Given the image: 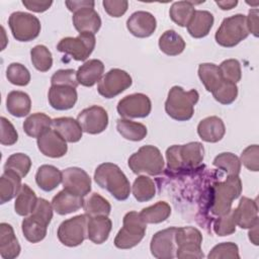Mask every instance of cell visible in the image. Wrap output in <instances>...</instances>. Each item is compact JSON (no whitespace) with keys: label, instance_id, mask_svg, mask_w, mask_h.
Here are the masks:
<instances>
[{"label":"cell","instance_id":"1","mask_svg":"<svg viewBox=\"0 0 259 259\" xmlns=\"http://www.w3.org/2000/svg\"><path fill=\"white\" fill-rule=\"evenodd\" d=\"M94 180L115 199L125 200L130 196L131 184L125 174L113 163H102L95 169Z\"/></svg>","mask_w":259,"mask_h":259},{"label":"cell","instance_id":"2","mask_svg":"<svg viewBox=\"0 0 259 259\" xmlns=\"http://www.w3.org/2000/svg\"><path fill=\"white\" fill-rule=\"evenodd\" d=\"M53 205L39 197L30 215L23 219L21 230L24 238L30 243H38L47 236L48 226L53 219Z\"/></svg>","mask_w":259,"mask_h":259},{"label":"cell","instance_id":"3","mask_svg":"<svg viewBox=\"0 0 259 259\" xmlns=\"http://www.w3.org/2000/svg\"><path fill=\"white\" fill-rule=\"evenodd\" d=\"M204 148L199 142L173 145L166 150L167 168L172 171L195 168L203 161Z\"/></svg>","mask_w":259,"mask_h":259},{"label":"cell","instance_id":"4","mask_svg":"<svg viewBox=\"0 0 259 259\" xmlns=\"http://www.w3.org/2000/svg\"><path fill=\"white\" fill-rule=\"evenodd\" d=\"M198 99L199 94L195 89L185 91L180 86H173L168 92L165 111L175 120H189L194 113V105Z\"/></svg>","mask_w":259,"mask_h":259},{"label":"cell","instance_id":"5","mask_svg":"<svg viewBox=\"0 0 259 259\" xmlns=\"http://www.w3.org/2000/svg\"><path fill=\"white\" fill-rule=\"evenodd\" d=\"M242 193V181L239 175H228L223 182H217L212 187L210 210L214 215H223L230 211L232 203Z\"/></svg>","mask_w":259,"mask_h":259},{"label":"cell","instance_id":"6","mask_svg":"<svg viewBox=\"0 0 259 259\" xmlns=\"http://www.w3.org/2000/svg\"><path fill=\"white\" fill-rule=\"evenodd\" d=\"M130 169L135 174L146 173L156 176L164 170V159L160 150L152 145L141 147L138 152L134 153L127 161Z\"/></svg>","mask_w":259,"mask_h":259},{"label":"cell","instance_id":"7","mask_svg":"<svg viewBox=\"0 0 259 259\" xmlns=\"http://www.w3.org/2000/svg\"><path fill=\"white\" fill-rule=\"evenodd\" d=\"M249 35V30L244 14H235L226 17L218 28L215 41L225 48H233Z\"/></svg>","mask_w":259,"mask_h":259},{"label":"cell","instance_id":"8","mask_svg":"<svg viewBox=\"0 0 259 259\" xmlns=\"http://www.w3.org/2000/svg\"><path fill=\"white\" fill-rule=\"evenodd\" d=\"M147 224L137 211H128L123 217V226L114 239L118 249H131L137 246L145 237Z\"/></svg>","mask_w":259,"mask_h":259},{"label":"cell","instance_id":"9","mask_svg":"<svg viewBox=\"0 0 259 259\" xmlns=\"http://www.w3.org/2000/svg\"><path fill=\"white\" fill-rule=\"evenodd\" d=\"M175 243L177 245L176 257L180 259L203 258L201 250L202 235L199 230L193 227L176 228Z\"/></svg>","mask_w":259,"mask_h":259},{"label":"cell","instance_id":"10","mask_svg":"<svg viewBox=\"0 0 259 259\" xmlns=\"http://www.w3.org/2000/svg\"><path fill=\"white\" fill-rule=\"evenodd\" d=\"M8 24L13 37L18 41H30L40 32V21L30 13L16 11L10 14Z\"/></svg>","mask_w":259,"mask_h":259},{"label":"cell","instance_id":"11","mask_svg":"<svg viewBox=\"0 0 259 259\" xmlns=\"http://www.w3.org/2000/svg\"><path fill=\"white\" fill-rule=\"evenodd\" d=\"M88 215L79 214L61 223L58 229L59 241L67 247H76L87 238Z\"/></svg>","mask_w":259,"mask_h":259},{"label":"cell","instance_id":"12","mask_svg":"<svg viewBox=\"0 0 259 259\" xmlns=\"http://www.w3.org/2000/svg\"><path fill=\"white\" fill-rule=\"evenodd\" d=\"M96 45L95 35L82 32L75 37H64L57 46L59 52L70 55L76 61H85L93 52Z\"/></svg>","mask_w":259,"mask_h":259},{"label":"cell","instance_id":"13","mask_svg":"<svg viewBox=\"0 0 259 259\" xmlns=\"http://www.w3.org/2000/svg\"><path fill=\"white\" fill-rule=\"evenodd\" d=\"M133 83L131 75L121 69H111L98 82L97 91L105 98H113L131 87Z\"/></svg>","mask_w":259,"mask_h":259},{"label":"cell","instance_id":"14","mask_svg":"<svg viewBox=\"0 0 259 259\" xmlns=\"http://www.w3.org/2000/svg\"><path fill=\"white\" fill-rule=\"evenodd\" d=\"M116 109L122 118H143L150 114L152 103L146 94L134 93L120 99Z\"/></svg>","mask_w":259,"mask_h":259},{"label":"cell","instance_id":"15","mask_svg":"<svg viewBox=\"0 0 259 259\" xmlns=\"http://www.w3.org/2000/svg\"><path fill=\"white\" fill-rule=\"evenodd\" d=\"M83 132L97 135L105 131L108 125V114L106 110L98 105H92L83 109L77 116Z\"/></svg>","mask_w":259,"mask_h":259},{"label":"cell","instance_id":"16","mask_svg":"<svg viewBox=\"0 0 259 259\" xmlns=\"http://www.w3.org/2000/svg\"><path fill=\"white\" fill-rule=\"evenodd\" d=\"M175 227H170L157 232L151 240L150 250L157 259H172L176 255Z\"/></svg>","mask_w":259,"mask_h":259},{"label":"cell","instance_id":"17","mask_svg":"<svg viewBox=\"0 0 259 259\" xmlns=\"http://www.w3.org/2000/svg\"><path fill=\"white\" fill-rule=\"evenodd\" d=\"M64 189L79 195L86 196L91 190V178L88 173L78 167H70L62 171Z\"/></svg>","mask_w":259,"mask_h":259},{"label":"cell","instance_id":"18","mask_svg":"<svg viewBox=\"0 0 259 259\" xmlns=\"http://www.w3.org/2000/svg\"><path fill=\"white\" fill-rule=\"evenodd\" d=\"M157 27L155 16L148 11H136L126 20L128 31L140 38L151 36Z\"/></svg>","mask_w":259,"mask_h":259},{"label":"cell","instance_id":"19","mask_svg":"<svg viewBox=\"0 0 259 259\" xmlns=\"http://www.w3.org/2000/svg\"><path fill=\"white\" fill-rule=\"evenodd\" d=\"M37 147L42 155L50 158H61L68 151L67 142L54 128L48 130L37 138Z\"/></svg>","mask_w":259,"mask_h":259},{"label":"cell","instance_id":"20","mask_svg":"<svg viewBox=\"0 0 259 259\" xmlns=\"http://www.w3.org/2000/svg\"><path fill=\"white\" fill-rule=\"evenodd\" d=\"M48 99L50 105L57 110H68L74 107L78 94L76 88L68 85H52L49 89Z\"/></svg>","mask_w":259,"mask_h":259},{"label":"cell","instance_id":"21","mask_svg":"<svg viewBox=\"0 0 259 259\" xmlns=\"http://www.w3.org/2000/svg\"><path fill=\"white\" fill-rule=\"evenodd\" d=\"M73 24L79 33L90 32L95 34L101 26V18L93 7H84L74 12Z\"/></svg>","mask_w":259,"mask_h":259},{"label":"cell","instance_id":"22","mask_svg":"<svg viewBox=\"0 0 259 259\" xmlns=\"http://www.w3.org/2000/svg\"><path fill=\"white\" fill-rule=\"evenodd\" d=\"M237 226L241 229H251L258 224V205L256 200L243 196L235 208Z\"/></svg>","mask_w":259,"mask_h":259},{"label":"cell","instance_id":"23","mask_svg":"<svg viewBox=\"0 0 259 259\" xmlns=\"http://www.w3.org/2000/svg\"><path fill=\"white\" fill-rule=\"evenodd\" d=\"M226 133V126L222 118L212 115L203 118L197 125V134L200 139L207 143L221 141Z\"/></svg>","mask_w":259,"mask_h":259},{"label":"cell","instance_id":"24","mask_svg":"<svg viewBox=\"0 0 259 259\" xmlns=\"http://www.w3.org/2000/svg\"><path fill=\"white\" fill-rule=\"evenodd\" d=\"M84 198L76 195L66 189L59 191L52 199V205L54 210L61 215H65L74 211H77L83 207Z\"/></svg>","mask_w":259,"mask_h":259},{"label":"cell","instance_id":"25","mask_svg":"<svg viewBox=\"0 0 259 259\" xmlns=\"http://www.w3.org/2000/svg\"><path fill=\"white\" fill-rule=\"evenodd\" d=\"M111 228L112 223L107 215L89 217L87 223V238L95 244H102L108 239Z\"/></svg>","mask_w":259,"mask_h":259},{"label":"cell","instance_id":"26","mask_svg":"<svg viewBox=\"0 0 259 259\" xmlns=\"http://www.w3.org/2000/svg\"><path fill=\"white\" fill-rule=\"evenodd\" d=\"M20 245L11 225L0 224V255L3 259H14L20 254Z\"/></svg>","mask_w":259,"mask_h":259},{"label":"cell","instance_id":"27","mask_svg":"<svg viewBox=\"0 0 259 259\" xmlns=\"http://www.w3.org/2000/svg\"><path fill=\"white\" fill-rule=\"evenodd\" d=\"M104 65L100 60L92 59L81 65L76 71L78 83L85 87H92L101 80Z\"/></svg>","mask_w":259,"mask_h":259},{"label":"cell","instance_id":"28","mask_svg":"<svg viewBox=\"0 0 259 259\" xmlns=\"http://www.w3.org/2000/svg\"><path fill=\"white\" fill-rule=\"evenodd\" d=\"M52 127L69 143H77L81 140L83 130L78 120L73 117H58L53 119Z\"/></svg>","mask_w":259,"mask_h":259},{"label":"cell","instance_id":"29","mask_svg":"<svg viewBox=\"0 0 259 259\" xmlns=\"http://www.w3.org/2000/svg\"><path fill=\"white\" fill-rule=\"evenodd\" d=\"M213 21V15L209 11L195 10L191 20L187 24V31L194 38L204 37L209 33Z\"/></svg>","mask_w":259,"mask_h":259},{"label":"cell","instance_id":"30","mask_svg":"<svg viewBox=\"0 0 259 259\" xmlns=\"http://www.w3.org/2000/svg\"><path fill=\"white\" fill-rule=\"evenodd\" d=\"M21 186V177L17 173L4 170L0 178V203L3 204L17 196Z\"/></svg>","mask_w":259,"mask_h":259},{"label":"cell","instance_id":"31","mask_svg":"<svg viewBox=\"0 0 259 259\" xmlns=\"http://www.w3.org/2000/svg\"><path fill=\"white\" fill-rule=\"evenodd\" d=\"M62 172L53 165H41L35 174V182L44 191H52L62 182Z\"/></svg>","mask_w":259,"mask_h":259},{"label":"cell","instance_id":"32","mask_svg":"<svg viewBox=\"0 0 259 259\" xmlns=\"http://www.w3.org/2000/svg\"><path fill=\"white\" fill-rule=\"evenodd\" d=\"M6 108L8 112L15 117L27 115L31 108V100L27 93L23 91H11L6 98Z\"/></svg>","mask_w":259,"mask_h":259},{"label":"cell","instance_id":"33","mask_svg":"<svg viewBox=\"0 0 259 259\" xmlns=\"http://www.w3.org/2000/svg\"><path fill=\"white\" fill-rule=\"evenodd\" d=\"M53 119L42 112H35L30 114L23 121L24 133L31 138H38L45 132L51 128Z\"/></svg>","mask_w":259,"mask_h":259},{"label":"cell","instance_id":"34","mask_svg":"<svg viewBox=\"0 0 259 259\" xmlns=\"http://www.w3.org/2000/svg\"><path fill=\"white\" fill-rule=\"evenodd\" d=\"M198 77L208 92H213L223 82L219 66L212 63H202L198 66Z\"/></svg>","mask_w":259,"mask_h":259},{"label":"cell","instance_id":"35","mask_svg":"<svg viewBox=\"0 0 259 259\" xmlns=\"http://www.w3.org/2000/svg\"><path fill=\"white\" fill-rule=\"evenodd\" d=\"M159 48L168 56H178L184 51L185 41L175 30L169 29L159 37Z\"/></svg>","mask_w":259,"mask_h":259},{"label":"cell","instance_id":"36","mask_svg":"<svg viewBox=\"0 0 259 259\" xmlns=\"http://www.w3.org/2000/svg\"><path fill=\"white\" fill-rule=\"evenodd\" d=\"M116 130L122 138L128 141L139 142L147 136V127L141 122H136L127 118H119L116 120Z\"/></svg>","mask_w":259,"mask_h":259},{"label":"cell","instance_id":"37","mask_svg":"<svg viewBox=\"0 0 259 259\" xmlns=\"http://www.w3.org/2000/svg\"><path fill=\"white\" fill-rule=\"evenodd\" d=\"M37 199L34 191L27 184H23L14 202L15 212L22 217L30 214L37 203Z\"/></svg>","mask_w":259,"mask_h":259},{"label":"cell","instance_id":"38","mask_svg":"<svg viewBox=\"0 0 259 259\" xmlns=\"http://www.w3.org/2000/svg\"><path fill=\"white\" fill-rule=\"evenodd\" d=\"M140 217L146 224H159L166 221L171 214V206L166 201H158L141 210Z\"/></svg>","mask_w":259,"mask_h":259},{"label":"cell","instance_id":"39","mask_svg":"<svg viewBox=\"0 0 259 259\" xmlns=\"http://www.w3.org/2000/svg\"><path fill=\"white\" fill-rule=\"evenodd\" d=\"M194 12V5L191 1H177L171 5L169 15L172 21L183 27L187 26Z\"/></svg>","mask_w":259,"mask_h":259},{"label":"cell","instance_id":"40","mask_svg":"<svg viewBox=\"0 0 259 259\" xmlns=\"http://www.w3.org/2000/svg\"><path fill=\"white\" fill-rule=\"evenodd\" d=\"M83 209L88 217L108 215L111 210V205L108 200L99 193L93 192L84 199Z\"/></svg>","mask_w":259,"mask_h":259},{"label":"cell","instance_id":"41","mask_svg":"<svg viewBox=\"0 0 259 259\" xmlns=\"http://www.w3.org/2000/svg\"><path fill=\"white\" fill-rule=\"evenodd\" d=\"M133 194L139 202H145L151 200L156 193V187L154 181L146 175L138 176L132 187Z\"/></svg>","mask_w":259,"mask_h":259},{"label":"cell","instance_id":"42","mask_svg":"<svg viewBox=\"0 0 259 259\" xmlns=\"http://www.w3.org/2000/svg\"><path fill=\"white\" fill-rule=\"evenodd\" d=\"M30 58L33 67L40 72H47L52 68L53 57L50 50L42 45L33 47L30 51Z\"/></svg>","mask_w":259,"mask_h":259},{"label":"cell","instance_id":"43","mask_svg":"<svg viewBox=\"0 0 259 259\" xmlns=\"http://www.w3.org/2000/svg\"><path fill=\"white\" fill-rule=\"evenodd\" d=\"M212 164L225 171L228 175H239L241 171V162L240 159L233 153L225 152L219 154L214 159Z\"/></svg>","mask_w":259,"mask_h":259},{"label":"cell","instance_id":"44","mask_svg":"<svg viewBox=\"0 0 259 259\" xmlns=\"http://www.w3.org/2000/svg\"><path fill=\"white\" fill-rule=\"evenodd\" d=\"M31 167L30 158L23 153H15L9 156L5 162L4 170H12L21 178L25 177Z\"/></svg>","mask_w":259,"mask_h":259},{"label":"cell","instance_id":"45","mask_svg":"<svg viewBox=\"0 0 259 259\" xmlns=\"http://www.w3.org/2000/svg\"><path fill=\"white\" fill-rule=\"evenodd\" d=\"M235 208H231L227 213L220 215L213 223V232L220 236H230L236 232Z\"/></svg>","mask_w":259,"mask_h":259},{"label":"cell","instance_id":"46","mask_svg":"<svg viewBox=\"0 0 259 259\" xmlns=\"http://www.w3.org/2000/svg\"><path fill=\"white\" fill-rule=\"evenodd\" d=\"M6 78L16 86H26L30 82V73L20 63H12L6 69Z\"/></svg>","mask_w":259,"mask_h":259},{"label":"cell","instance_id":"47","mask_svg":"<svg viewBox=\"0 0 259 259\" xmlns=\"http://www.w3.org/2000/svg\"><path fill=\"white\" fill-rule=\"evenodd\" d=\"M211 93L218 102L228 105L236 100L238 96V87L236 83L224 79L221 85Z\"/></svg>","mask_w":259,"mask_h":259},{"label":"cell","instance_id":"48","mask_svg":"<svg viewBox=\"0 0 259 259\" xmlns=\"http://www.w3.org/2000/svg\"><path fill=\"white\" fill-rule=\"evenodd\" d=\"M209 259H239V248L237 244L225 242L215 245L207 255Z\"/></svg>","mask_w":259,"mask_h":259},{"label":"cell","instance_id":"49","mask_svg":"<svg viewBox=\"0 0 259 259\" xmlns=\"http://www.w3.org/2000/svg\"><path fill=\"white\" fill-rule=\"evenodd\" d=\"M222 76L225 80L233 83H238L242 78V71L240 62L236 59H228L221 63L219 66Z\"/></svg>","mask_w":259,"mask_h":259},{"label":"cell","instance_id":"50","mask_svg":"<svg viewBox=\"0 0 259 259\" xmlns=\"http://www.w3.org/2000/svg\"><path fill=\"white\" fill-rule=\"evenodd\" d=\"M240 162L250 171L259 170V147L258 145L248 146L241 154Z\"/></svg>","mask_w":259,"mask_h":259},{"label":"cell","instance_id":"51","mask_svg":"<svg viewBox=\"0 0 259 259\" xmlns=\"http://www.w3.org/2000/svg\"><path fill=\"white\" fill-rule=\"evenodd\" d=\"M52 85H68L77 88L79 85L74 69H61L54 73L51 78Z\"/></svg>","mask_w":259,"mask_h":259},{"label":"cell","instance_id":"52","mask_svg":"<svg viewBox=\"0 0 259 259\" xmlns=\"http://www.w3.org/2000/svg\"><path fill=\"white\" fill-rule=\"evenodd\" d=\"M1 138L0 143L3 146H12L18 140V134L13 124L4 116H1Z\"/></svg>","mask_w":259,"mask_h":259},{"label":"cell","instance_id":"53","mask_svg":"<svg viewBox=\"0 0 259 259\" xmlns=\"http://www.w3.org/2000/svg\"><path fill=\"white\" fill-rule=\"evenodd\" d=\"M102 4L106 13L112 17L122 16L128 7L126 0H104Z\"/></svg>","mask_w":259,"mask_h":259},{"label":"cell","instance_id":"54","mask_svg":"<svg viewBox=\"0 0 259 259\" xmlns=\"http://www.w3.org/2000/svg\"><path fill=\"white\" fill-rule=\"evenodd\" d=\"M22 4L30 11L44 12L47 11L53 4V1H40V0H22Z\"/></svg>","mask_w":259,"mask_h":259},{"label":"cell","instance_id":"55","mask_svg":"<svg viewBox=\"0 0 259 259\" xmlns=\"http://www.w3.org/2000/svg\"><path fill=\"white\" fill-rule=\"evenodd\" d=\"M246 23L249 32H252L254 36H258V9L254 8L249 11L246 17Z\"/></svg>","mask_w":259,"mask_h":259},{"label":"cell","instance_id":"56","mask_svg":"<svg viewBox=\"0 0 259 259\" xmlns=\"http://www.w3.org/2000/svg\"><path fill=\"white\" fill-rule=\"evenodd\" d=\"M67 8L72 11L73 13L76 12L77 10H80L84 7H93L95 5L94 1H88V0H78V1H66L65 2Z\"/></svg>","mask_w":259,"mask_h":259},{"label":"cell","instance_id":"57","mask_svg":"<svg viewBox=\"0 0 259 259\" xmlns=\"http://www.w3.org/2000/svg\"><path fill=\"white\" fill-rule=\"evenodd\" d=\"M217 5L221 7V9L223 10H230L232 8H234L237 4H238V1L237 0H230V1H215Z\"/></svg>","mask_w":259,"mask_h":259},{"label":"cell","instance_id":"58","mask_svg":"<svg viewBox=\"0 0 259 259\" xmlns=\"http://www.w3.org/2000/svg\"><path fill=\"white\" fill-rule=\"evenodd\" d=\"M258 224H256L254 227H253V230H254V233L252 231L249 232V239L252 241V243L254 245H258V240H257V229H258Z\"/></svg>","mask_w":259,"mask_h":259}]
</instances>
